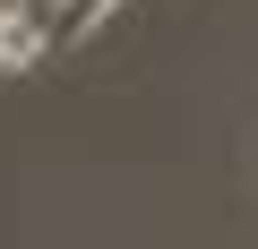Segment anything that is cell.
<instances>
[{"instance_id":"cell-1","label":"cell","mask_w":258,"mask_h":249,"mask_svg":"<svg viewBox=\"0 0 258 249\" xmlns=\"http://www.w3.org/2000/svg\"><path fill=\"white\" fill-rule=\"evenodd\" d=\"M120 0H18V9H0V69H35L43 52L78 43L86 26H103Z\"/></svg>"}]
</instances>
